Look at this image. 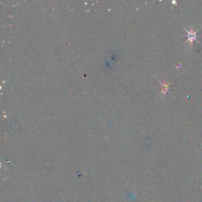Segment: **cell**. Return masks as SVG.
<instances>
[{"label": "cell", "instance_id": "1", "mask_svg": "<svg viewBox=\"0 0 202 202\" xmlns=\"http://www.w3.org/2000/svg\"><path fill=\"white\" fill-rule=\"evenodd\" d=\"M184 29L185 30H186V31H187V36H186V37L187 38V41L186 42V43H187V42H190L191 43V45H193V41H196V42H197L198 43H199V42L197 40V31L194 32L193 30V29H191V31H187V30H186V29H185V28H184Z\"/></svg>", "mask_w": 202, "mask_h": 202}, {"label": "cell", "instance_id": "2", "mask_svg": "<svg viewBox=\"0 0 202 202\" xmlns=\"http://www.w3.org/2000/svg\"><path fill=\"white\" fill-rule=\"evenodd\" d=\"M160 83L161 84L162 87H161V91L159 94H161V93L163 92L164 93V94H165L168 91V89H169V85H170V83L167 84L166 82V81H164V83H161V82H160Z\"/></svg>", "mask_w": 202, "mask_h": 202}]
</instances>
